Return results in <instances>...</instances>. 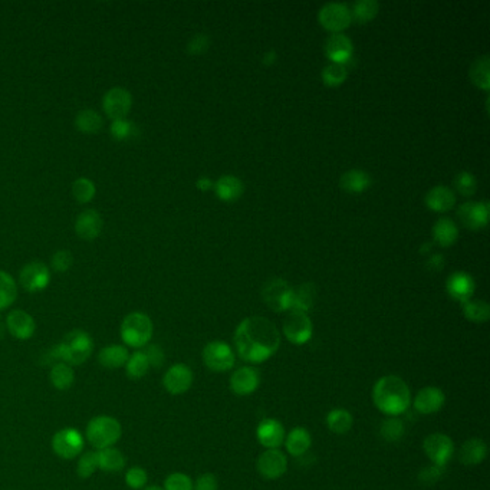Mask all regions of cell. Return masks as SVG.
<instances>
[{"instance_id":"6da1fadb","label":"cell","mask_w":490,"mask_h":490,"mask_svg":"<svg viewBox=\"0 0 490 490\" xmlns=\"http://www.w3.org/2000/svg\"><path fill=\"white\" fill-rule=\"evenodd\" d=\"M237 355L246 363L261 364L276 354L280 334L275 324L263 317L244 318L234 331Z\"/></svg>"},{"instance_id":"7a4b0ae2","label":"cell","mask_w":490,"mask_h":490,"mask_svg":"<svg viewBox=\"0 0 490 490\" xmlns=\"http://www.w3.org/2000/svg\"><path fill=\"white\" fill-rule=\"evenodd\" d=\"M372 401L382 414L397 417L409 410L411 391L403 378L397 375H385L374 384Z\"/></svg>"},{"instance_id":"3957f363","label":"cell","mask_w":490,"mask_h":490,"mask_svg":"<svg viewBox=\"0 0 490 490\" xmlns=\"http://www.w3.org/2000/svg\"><path fill=\"white\" fill-rule=\"evenodd\" d=\"M93 351V341L91 335L82 329L68 332L64 339L49 351V360L55 363H65L71 367L81 365L89 360Z\"/></svg>"},{"instance_id":"277c9868","label":"cell","mask_w":490,"mask_h":490,"mask_svg":"<svg viewBox=\"0 0 490 490\" xmlns=\"http://www.w3.org/2000/svg\"><path fill=\"white\" fill-rule=\"evenodd\" d=\"M122 427L120 421L111 416H98L93 417L85 430L88 442L98 450L114 448V445L121 438Z\"/></svg>"},{"instance_id":"5b68a950","label":"cell","mask_w":490,"mask_h":490,"mask_svg":"<svg viewBox=\"0 0 490 490\" xmlns=\"http://www.w3.org/2000/svg\"><path fill=\"white\" fill-rule=\"evenodd\" d=\"M153 321L142 312H131L121 322V339L131 348H142L149 346L153 336Z\"/></svg>"},{"instance_id":"8992f818","label":"cell","mask_w":490,"mask_h":490,"mask_svg":"<svg viewBox=\"0 0 490 490\" xmlns=\"http://www.w3.org/2000/svg\"><path fill=\"white\" fill-rule=\"evenodd\" d=\"M283 335L295 346H304L312 336V322L308 314L301 311H289L283 321Z\"/></svg>"},{"instance_id":"52a82bcc","label":"cell","mask_w":490,"mask_h":490,"mask_svg":"<svg viewBox=\"0 0 490 490\" xmlns=\"http://www.w3.org/2000/svg\"><path fill=\"white\" fill-rule=\"evenodd\" d=\"M52 450L58 457L72 460L84 450V437L79 430L74 427L62 428L52 437Z\"/></svg>"},{"instance_id":"ba28073f","label":"cell","mask_w":490,"mask_h":490,"mask_svg":"<svg viewBox=\"0 0 490 490\" xmlns=\"http://www.w3.org/2000/svg\"><path fill=\"white\" fill-rule=\"evenodd\" d=\"M423 450L431 465L446 467L455 455V443L449 435L443 433H433L424 438Z\"/></svg>"},{"instance_id":"9c48e42d","label":"cell","mask_w":490,"mask_h":490,"mask_svg":"<svg viewBox=\"0 0 490 490\" xmlns=\"http://www.w3.org/2000/svg\"><path fill=\"white\" fill-rule=\"evenodd\" d=\"M292 290L293 287L283 279L275 278L268 280L262 287V298L265 304L276 311H290L292 304Z\"/></svg>"},{"instance_id":"30bf717a","label":"cell","mask_w":490,"mask_h":490,"mask_svg":"<svg viewBox=\"0 0 490 490\" xmlns=\"http://www.w3.org/2000/svg\"><path fill=\"white\" fill-rule=\"evenodd\" d=\"M206 367L215 372H226L234 367L236 355L223 341H212L203 350Z\"/></svg>"},{"instance_id":"8fae6325","label":"cell","mask_w":490,"mask_h":490,"mask_svg":"<svg viewBox=\"0 0 490 490\" xmlns=\"http://www.w3.org/2000/svg\"><path fill=\"white\" fill-rule=\"evenodd\" d=\"M103 106H104L106 114L110 118H113L114 121L124 120L128 115V113L131 111L132 96H131L128 89L121 88V86H115V88H111L104 95Z\"/></svg>"},{"instance_id":"7c38bea8","label":"cell","mask_w":490,"mask_h":490,"mask_svg":"<svg viewBox=\"0 0 490 490\" xmlns=\"http://www.w3.org/2000/svg\"><path fill=\"white\" fill-rule=\"evenodd\" d=\"M256 470L263 479L276 480L286 473L287 459L279 449H268L258 457Z\"/></svg>"},{"instance_id":"4fadbf2b","label":"cell","mask_w":490,"mask_h":490,"mask_svg":"<svg viewBox=\"0 0 490 490\" xmlns=\"http://www.w3.org/2000/svg\"><path fill=\"white\" fill-rule=\"evenodd\" d=\"M193 371L186 364L171 365L163 377V385L171 396H181L187 393L193 385Z\"/></svg>"},{"instance_id":"5bb4252c","label":"cell","mask_w":490,"mask_h":490,"mask_svg":"<svg viewBox=\"0 0 490 490\" xmlns=\"http://www.w3.org/2000/svg\"><path fill=\"white\" fill-rule=\"evenodd\" d=\"M319 22L324 28L334 30L335 33L346 29L351 23V11L346 4H326L319 11Z\"/></svg>"},{"instance_id":"9a60e30c","label":"cell","mask_w":490,"mask_h":490,"mask_svg":"<svg viewBox=\"0 0 490 490\" xmlns=\"http://www.w3.org/2000/svg\"><path fill=\"white\" fill-rule=\"evenodd\" d=\"M19 282L28 292H40L51 282V272L42 262H30L22 268Z\"/></svg>"},{"instance_id":"2e32d148","label":"cell","mask_w":490,"mask_h":490,"mask_svg":"<svg viewBox=\"0 0 490 490\" xmlns=\"http://www.w3.org/2000/svg\"><path fill=\"white\" fill-rule=\"evenodd\" d=\"M259 372L253 367H241L230 377V388L236 396H251L259 387Z\"/></svg>"},{"instance_id":"e0dca14e","label":"cell","mask_w":490,"mask_h":490,"mask_svg":"<svg viewBox=\"0 0 490 490\" xmlns=\"http://www.w3.org/2000/svg\"><path fill=\"white\" fill-rule=\"evenodd\" d=\"M446 403V396L437 387H424L414 397V409L421 414H434L442 410Z\"/></svg>"},{"instance_id":"ac0fdd59","label":"cell","mask_w":490,"mask_h":490,"mask_svg":"<svg viewBox=\"0 0 490 490\" xmlns=\"http://www.w3.org/2000/svg\"><path fill=\"white\" fill-rule=\"evenodd\" d=\"M285 427L275 418L263 420L256 428L258 442L268 449H279L285 442Z\"/></svg>"},{"instance_id":"d6986e66","label":"cell","mask_w":490,"mask_h":490,"mask_svg":"<svg viewBox=\"0 0 490 490\" xmlns=\"http://www.w3.org/2000/svg\"><path fill=\"white\" fill-rule=\"evenodd\" d=\"M6 326H8V331L11 332V335L15 336L16 339H21V341L30 339L36 331L35 319L32 318L30 314L22 311V309H15L8 315Z\"/></svg>"},{"instance_id":"ffe728a7","label":"cell","mask_w":490,"mask_h":490,"mask_svg":"<svg viewBox=\"0 0 490 490\" xmlns=\"http://www.w3.org/2000/svg\"><path fill=\"white\" fill-rule=\"evenodd\" d=\"M325 52L332 62L346 65L353 55V43L348 36L336 32L326 39Z\"/></svg>"},{"instance_id":"44dd1931","label":"cell","mask_w":490,"mask_h":490,"mask_svg":"<svg viewBox=\"0 0 490 490\" xmlns=\"http://www.w3.org/2000/svg\"><path fill=\"white\" fill-rule=\"evenodd\" d=\"M103 224L101 215L93 209H88L78 216L75 222V232L84 240H93L100 236Z\"/></svg>"},{"instance_id":"7402d4cb","label":"cell","mask_w":490,"mask_h":490,"mask_svg":"<svg viewBox=\"0 0 490 490\" xmlns=\"http://www.w3.org/2000/svg\"><path fill=\"white\" fill-rule=\"evenodd\" d=\"M457 213L466 227L479 229L487 223L489 205L486 202H467L460 206Z\"/></svg>"},{"instance_id":"603a6c76","label":"cell","mask_w":490,"mask_h":490,"mask_svg":"<svg viewBox=\"0 0 490 490\" xmlns=\"http://www.w3.org/2000/svg\"><path fill=\"white\" fill-rule=\"evenodd\" d=\"M285 448L293 457H301L307 455L312 445V437L309 431L304 427L292 428L287 435H285Z\"/></svg>"},{"instance_id":"cb8c5ba5","label":"cell","mask_w":490,"mask_h":490,"mask_svg":"<svg viewBox=\"0 0 490 490\" xmlns=\"http://www.w3.org/2000/svg\"><path fill=\"white\" fill-rule=\"evenodd\" d=\"M448 292L453 300L465 304L470 301L474 292V282L470 275L465 272L453 273L448 280Z\"/></svg>"},{"instance_id":"d4e9b609","label":"cell","mask_w":490,"mask_h":490,"mask_svg":"<svg viewBox=\"0 0 490 490\" xmlns=\"http://www.w3.org/2000/svg\"><path fill=\"white\" fill-rule=\"evenodd\" d=\"M487 456V446L482 438H470L462 445L459 450V460L465 466H477Z\"/></svg>"},{"instance_id":"484cf974","label":"cell","mask_w":490,"mask_h":490,"mask_svg":"<svg viewBox=\"0 0 490 490\" xmlns=\"http://www.w3.org/2000/svg\"><path fill=\"white\" fill-rule=\"evenodd\" d=\"M426 203L431 210L446 212L455 206L456 195L446 186H435L426 194Z\"/></svg>"},{"instance_id":"4316f807","label":"cell","mask_w":490,"mask_h":490,"mask_svg":"<svg viewBox=\"0 0 490 490\" xmlns=\"http://www.w3.org/2000/svg\"><path fill=\"white\" fill-rule=\"evenodd\" d=\"M317 298V286L311 282H305L292 290V304L290 311H301L308 312L315 302Z\"/></svg>"},{"instance_id":"83f0119b","label":"cell","mask_w":490,"mask_h":490,"mask_svg":"<svg viewBox=\"0 0 490 490\" xmlns=\"http://www.w3.org/2000/svg\"><path fill=\"white\" fill-rule=\"evenodd\" d=\"M130 358V353L124 346H108L98 353V363L108 370H117L125 367Z\"/></svg>"},{"instance_id":"f1b7e54d","label":"cell","mask_w":490,"mask_h":490,"mask_svg":"<svg viewBox=\"0 0 490 490\" xmlns=\"http://www.w3.org/2000/svg\"><path fill=\"white\" fill-rule=\"evenodd\" d=\"M96 460H98V469L108 473L121 472L125 467V457L124 455L115 449L108 448L96 452Z\"/></svg>"},{"instance_id":"f546056e","label":"cell","mask_w":490,"mask_h":490,"mask_svg":"<svg viewBox=\"0 0 490 490\" xmlns=\"http://www.w3.org/2000/svg\"><path fill=\"white\" fill-rule=\"evenodd\" d=\"M49 380H51L54 388L59 391L69 389L75 382V372L74 368L65 363H55L52 364L51 372H49Z\"/></svg>"},{"instance_id":"4dcf8cb0","label":"cell","mask_w":490,"mask_h":490,"mask_svg":"<svg viewBox=\"0 0 490 490\" xmlns=\"http://www.w3.org/2000/svg\"><path fill=\"white\" fill-rule=\"evenodd\" d=\"M353 424L354 417L346 409H334L326 414V426L335 434H347Z\"/></svg>"},{"instance_id":"1f68e13d","label":"cell","mask_w":490,"mask_h":490,"mask_svg":"<svg viewBox=\"0 0 490 490\" xmlns=\"http://www.w3.org/2000/svg\"><path fill=\"white\" fill-rule=\"evenodd\" d=\"M216 193L223 200L239 199L243 193V183L234 176H222L215 184Z\"/></svg>"},{"instance_id":"d6a6232c","label":"cell","mask_w":490,"mask_h":490,"mask_svg":"<svg viewBox=\"0 0 490 490\" xmlns=\"http://www.w3.org/2000/svg\"><path fill=\"white\" fill-rule=\"evenodd\" d=\"M433 234L435 241H438L442 246H450L455 243V240L459 236L456 223L449 217L438 219L433 227Z\"/></svg>"},{"instance_id":"836d02e7","label":"cell","mask_w":490,"mask_h":490,"mask_svg":"<svg viewBox=\"0 0 490 490\" xmlns=\"http://www.w3.org/2000/svg\"><path fill=\"white\" fill-rule=\"evenodd\" d=\"M371 183V177L364 170H348L341 176V187L350 193L364 191Z\"/></svg>"},{"instance_id":"e575fe53","label":"cell","mask_w":490,"mask_h":490,"mask_svg":"<svg viewBox=\"0 0 490 490\" xmlns=\"http://www.w3.org/2000/svg\"><path fill=\"white\" fill-rule=\"evenodd\" d=\"M18 298V287L13 278L5 272L0 270V311L8 309Z\"/></svg>"},{"instance_id":"d590c367","label":"cell","mask_w":490,"mask_h":490,"mask_svg":"<svg viewBox=\"0 0 490 490\" xmlns=\"http://www.w3.org/2000/svg\"><path fill=\"white\" fill-rule=\"evenodd\" d=\"M103 117L93 110H82L76 114L75 125L79 131L86 134H95L103 128Z\"/></svg>"},{"instance_id":"8d00e7d4","label":"cell","mask_w":490,"mask_h":490,"mask_svg":"<svg viewBox=\"0 0 490 490\" xmlns=\"http://www.w3.org/2000/svg\"><path fill=\"white\" fill-rule=\"evenodd\" d=\"M406 433L404 423L397 417H388L380 426V434L388 443H397Z\"/></svg>"},{"instance_id":"74e56055","label":"cell","mask_w":490,"mask_h":490,"mask_svg":"<svg viewBox=\"0 0 490 490\" xmlns=\"http://www.w3.org/2000/svg\"><path fill=\"white\" fill-rule=\"evenodd\" d=\"M150 368H152L150 363H149V360H147V355L144 351H135V353L130 354V358L125 364L127 375L132 380H139V378L145 377Z\"/></svg>"},{"instance_id":"f35d334b","label":"cell","mask_w":490,"mask_h":490,"mask_svg":"<svg viewBox=\"0 0 490 490\" xmlns=\"http://www.w3.org/2000/svg\"><path fill=\"white\" fill-rule=\"evenodd\" d=\"M470 78L477 86H480L483 89H489V86H490V61H489L487 55L477 58L472 64Z\"/></svg>"},{"instance_id":"ab89813d","label":"cell","mask_w":490,"mask_h":490,"mask_svg":"<svg viewBox=\"0 0 490 490\" xmlns=\"http://www.w3.org/2000/svg\"><path fill=\"white\" fill-rule=\"evenodd\" d=\"M463 305V314L473 322H486L490 317V308L484 301H467Z\"/></svg>"},{"instance_id":"60d3db41","label":"cell","mask_w":490,"mask_h":490,"mask_svg":"<svg viewBox=\"0 0 490 490\" xmlns=\"http://www.w3.org/2000/svg\"><path fill=\"white\" fill-rule=\"evenodd\" d=\"M95 184L86 177H81L72 184V195L79 203H88L95 198Z\"/></svg>"},{"instance_id":"b9f144b4","label":"cell","mask_w":490,"mask_h":490,"mask_svg":"<svg viewBox=\"0 0 490 490\" xmlns=\"http://www.w3.org/2000/svg\"><path fill=\"white\" fill-rule=\"evenodd\" d=\"M380 5L375 0H358L354 4L351 16L355 18L358 22H368L378 13Z\"/></svg>"},{"instance_id":"7bdbcfd3","label":"cell","mask_w":490,"mask_h":490,"mask_svg":"<svg viewBox=\"0 0 490 490\" xmlns=\"http://www.w3.org/2000/svg\"><path fill=\"white\" fill-rule=\"evenodd\" d=\"M347 78V67L344 64H336L332 62L329 65H326L322 71V79L326 85L335 86L339 85L346 81Z\"/></svg>"},{"instance_id":"ee69618b","label":"cell","mask_w":490,"mask_h":490,"mask_svg":"<svg viewBox=\"0 0 490 490\" xmlns=\"http://www.w3.org/2000/svg\"><path fill=\"white\" fill-rule=\"evenodd\" d=\"M149 482V474L139 466H132L125 473V483L132 490H142Z\"/></svg>"},{"instance_id":"f6af8a7d","label":"cell","mask_w":490,"mask_h":490,"mask_svg":"<svg viewBox=\"0 0 490 490\" xmlns=\"http://www.w3.org/2000/svg\"><path fill=\"white\" fill-rule=\"evenodd\" d=\"M98 470V460H96V452H88L82 455L78 460L76 472L81 479L91 477Z\"/></svg>"},{"instance_id":"bcb514c9","label":"cell","mask_w":490,"mask_h":490,"mask_svg":"<svg viewBox=\"0 0 490 490\" xmlns=\"http://www.w3.org/2000/svg\"><path fill=\"white\" fill-rule=\"evenodd\" d=\"M164 490H193V480L180 472L171 473L164 480Z\"/></svg>"},{"instance_id":"7dc6e473","label":"cell","mask_w":490,"mask_h":490,"mask_svg":"<svg viewBox=\"0 0 490 490\" xmlns=\"http://www.w3.org/2000/svg\"><path fill=\"white\" fill-rule=\"evenodd\" d=\"M455 186L463 195H472L476 191V178L469 171H460L455 177Z\"/></svg>"},{"instance_id":"c3c4849f","label":"cell","mask_w":490,"mask_h":490,"mask_svg":"<svg viewBox=\"0 0 490 490\" xmlns=\"http://www.w3.org/2000/svg\"><path fill=\"white\" fill-rule=\"evenodd\" d=\"M446 472V467L445 466H437V465H430L424 469H421V472L418 473V480L426 484V486H430V484H434L437 480L442 479V476L445 474Z\"/></svg>"},{"instance_id":"681fc988","label":"cell","mask_w":490,"mask_h":490,"mask_svg":"<svg viewBox=\"0 0 490 490\" xmlns=\"http://www.w3.org/2000/svg\"><path fill=\"white\" fill-rule=\"evenodd\" d=\"M135 131L132 122L124 120H117L113 122L111 125V134L115 139H127L128 137L132 135V132Z\"/></svg>"},{"instance_id":"f907efd6","label":"cell","mask_w":490,"mask_h":490,"mask_svg":"<svg viewBox=\"0 0 490 490\" xmlns=\"http://www.w3.org/2000/svg\"><path fill=\"white\" fill-rule=\"evenodd\" d=\"M74 263L72 253L69 251H58L52 256V268L57 272H67Z\"/></svg>"},{"instance_id":"816d5d0a","label":"cell","mask_w":490,"mask_h":490,"mask_svg":"<svg viewBox=\"0 0 490 490\" xmlns=\"http://www.w3.org/2000/svg\"><path fill=\"white\" fill-rule=\"evenodd\" d=\"M145 355H147V360H149L150 363V367L153 368H160L163 364H164V351L161 350V347L156 346V344H152L145 348Z\"/></svg>"},{"instance_id":"f5cc1de1","label":"cell","mask_w":490,"mask_h":490,"mask_svg":"<svg viewBox=\"0 0 490 490\" xmlns=\"http://www.w3.org/2000/svg\"><path fill=\"white\" fill-rule=\"evenodd\" d=\"M209 43H210V40H209L207 35L199 33V35H195L190 39L187 49H188L190 54L198 55V54H202L206 51V49L209 47Z\"/></svg>"},{"instance_id":"db71d44e","label":"cell","mask_w":490,"mask_h":490,"mask_svg":"<svg viewBox=\"0 0 490 490\" xmlns=\"http://www.w3.org/2000/svg\"><path fill=\"white\" fill-rule=\"evenodd\" d=\"M217 479L213 473H203L193 483V490H217Z\"/></svg>"},{"instance_id":"11a10c76","label":"cell","mask_w":490,"mask_h":490,"mask_svg":"<svg viewBox=\"0 0 490 490\" xmlns=\"http://www.w3.org/2000/svg\"><path fill=\"white\" fill-rule=\"evenodd\" d=\"M442 263H443V256L442 255H433L428 259V262H427L428 268H431V269H440V268H442Z\"/></svg>"},{"instance_id":"9f6ffc18","label":"cell","mask_w":490,"mask_h":490,"mask_svg":"<svg viewBox=\"0 0 490 490\" xmlns=\"http://www.w3.org/2000/svg\"><path fill=\"white\" fill-rule=\"evenodd\" d=\"M212 184H213V183H212V180H210V178H207V177H203V178H200V180L198 181V186H199L200 188H203V190L209 188Z\"/></svg>"},{"instance_id":"6f0895ef","label":"cell","mask_w":490,"mask_h":490,"mask_svg":"<svg viewBox=\"0 0 490 490\" xmlns=\"http://www.w3.org/2000/svg\"><path fill=\"white\" fill-rule=\"evenodd\" d=\"M142 490H164V489H163V487H160V486L153 484V486H145Z\"/></svg>"}]
</instances>
